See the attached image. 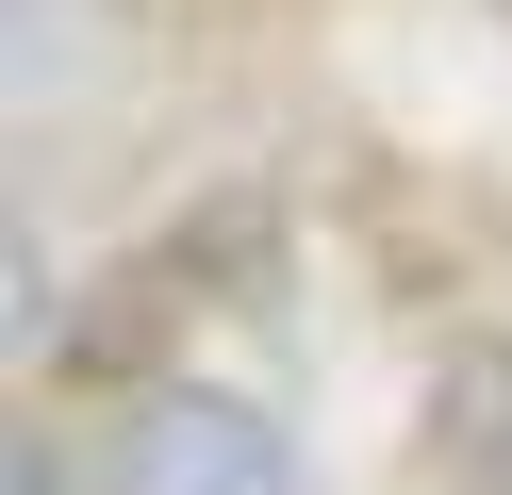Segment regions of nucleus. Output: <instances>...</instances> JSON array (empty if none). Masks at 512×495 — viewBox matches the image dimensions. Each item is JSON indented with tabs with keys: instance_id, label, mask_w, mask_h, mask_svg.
Masks as SVG:
<instances>
[{
	"instance_id": "obj_3",
	"label": "nucleus",
	"mask_w": 512,
	"mask_h": 495,
	"mask_svg": "<svg viewBox=\"0 0 512 495\" xmlns=\"http://www.w3.org/2000/svg\"><path fill=\"white\" fill-rule=\"evenodd\" d=\"M0 462H17V495H67V429H17Z\"/></svg>"
},
{
	"instance_id": "obj_2",
	"label": "nucleus",
	"mask_w": 512,
	"mask_h": 495,
	"mask_svg": "<svg viewBox=\"0 0 512 495\" xmlns=\"http://www.w3.org/2000/svg\"><path fill=\"white\" fill-rule=\"evenodd\" d=\"M430 479L446 495H512V330H463L430 363Z\"/></svg>"
},
{
	"instance_id": "obj_4",
	"label": "nucleus",
	"mask_w": 512,
	"mask_h": 495,
	"mask_svg": "<svg viewBox=\"0 0 512 495\" xmlns=\"http://www.w3.org/2000/svg\"><path fill=\"white\" fill-rule=\"evenodd\" d=\"M496 17H512V0H496Z\"/></svg>"
},
{
	"instance_id": "obj_1",
	"label": "nucleus",
	"mask_w": 512,
	"mask_h": 495,
	"mask_svg": "<svg viewBox=\"0 0 512 495\" xmlns=\"http://www.w3.org/2000/svg\"><path fill=\"white\" fill-rule=\"evenodd\" d=\"M100 495H314V479H298L281 413L199 396V380H133V413L100 429Z\"/></svg>"
}]
</instances>
